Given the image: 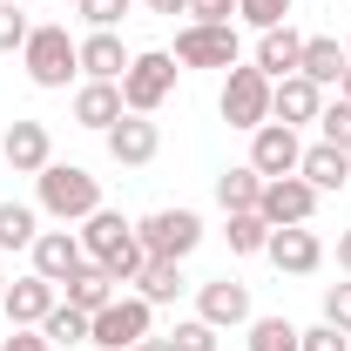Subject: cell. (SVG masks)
<instances>
[{
	"label": "cell",
	"instance_id": "6da1fadb",
	"mask_svg": "<svg viewBox=\"0 0 351 351\" xmlns=\"http://www.w3.org/2000/svg\"><path fill=\"white\" fill-rule=\"evenodd\" d=\"M75 237H82L88 263H101L115 284H135V270L149 263V250H142V237H135V223L122 217V210H95Z\"/></svg>",
	"mask_w": 351,
	"mask_h": 351
},
{
	"label": "cell",
	"instance_id": "7a4b0ae2",
	"mask_svg": "<svg viewBox=\"0 0 351 351\" xmlns=\"http://www.w3.org/2000/svg\"><path fill=\"white\" fill-rule=\"evenodd\" d=\"M34 189H41V210L54 223H88L101 210V182H95L82 162H47V169L34 176Z\"/></svg>",
	"mask_w": 351,
	"mask_h": 351
},
{
	"label": "cell",
	"instance_id": "3957f363",
	"mask_svg": "<svg viewBox=\"0 0 351 351\" xmlns=\"http://www.w3.org/2000/svg\"><path fill=\"white\" fill-rule=\"evenodd\" d=\"M21 68H27V82H34V88H68V75H82V41H75L61 21H47V27L27 34Z\"/></svg>",
	"mask_w": 351,
	"mask_h": 351
},
{
	"label": "cell",
	"instance_id": "277c9868",
	"mask_svg": "<svg viewBox=\"0 0 351 351\" xmlns=\"http://www.w3.org/2000/svg\"><path fill=\"white\" fill-rule=\"evenodd\" d=\"M169 95H176V54H169V47L135 54L129 75H122V108H129V115H156Z\"/></svg>",
	"mask_w": 351,
	"mask_h": 351
},
{
	"label": "cell",
	"instance_id": "5b68a950",
	"mask_svg": "<svg viewBox=\"0 0 351 351\" xmlns=\"http://www.w3.org/2000/svg\"><path fill=\"white\" fill-rule=\"evenodd\" d=\"M270 75H263L257 61H250V68H243V61H237V68H230V82H223V95H217V108H223V122H230V129H263V122H270Z\"/></svg>",
	"mask_w": 351,
	"mask_h": 351
},
{
	"label": "cell",
	"instance_id": "8992f818",
	"mask_svg": "<svg viewBox=\"0 0 351 351\" xmlns=\"http://www.w3.org/2000/svg\"><path fill=\"white\" fill-rule=\"evenodd\" d=\"M149 317H156V304L149 298H115V304H101L95 317H88V345H101V351H135L142 338H149Z\"/></svg>",
	"mask_w": 351,
	"mask_h": 351
},
{
	"label": "cell",
	"instance_id": "52a82bcc",
	"mask_svg": "<svg viewBox=\"0 0 351 351\" xmlns=\"http://www.w3.org/2000/svg\"><path fill=\"white\" fill-rule=\"evenodd\" d=\"M135 237H142V250H149V257L182 263L196 243H203V217H196V210H156V217L135 223Z\"/></svg>",
	"mask_w": 351,
	"mask_h": 351
},
{
	"label": "cell",
	"instance_id": "ba28073f",
	"mask_svg": "<svg viewBox=\"0 0 351 351\" xmlns=\"http://www.w3.org/2000/svg\"><path fill=\"white\" fill-rule=\"evenodd\" d=\"M237 54H243V41H237L230 21H223V27L189 21V27L176 34V68H237Z\"/></svg>",
	"mask_w": 351,
	"mask_h": 351
},
{
	"label": "cell",
	"instance_id": "9c48e42d",
	"mask_svg": "<svg viewBox=\"0 0 351 351\" xmlns=\"http://www.w3.org/2000/svg\"><path fill=\"white\" fill-rule=\"evenodd\" d=\"M311 210H317V189H311L304 176H270V182H263V203H257V217L270 223V230L311 223Z\"/></svg>",
	"mask_w": 351,
	"mask_h": 351
},
{
	"label": "cell",
	"instance_id": "30bf717a",
	"mask_svg": "<svg viewBox=\"0 0 351 351\" xmlns=\"http://www.w3.org/2000/svg\"><path fill=\"white\" fill-rule=\"evenodd\" d=\"M298 162H304V142H298V129H284V122H263V129H250V169L270 182V176H298Z\"/></svg>",
	"mask_w": 351,
	"mask_h": 351
},
{
	"label": "cell",
	"instance_id": "8fae6325",
	"mask_svg": "<svg viewBox=\"0 0 351 351\" xmlns=\"http://www.w3.org/2000/svg\"><path fill=\"white\" fill-rule=\"evenodd\" d=\"M263 257L277 263L284 277H311V270L324 263V237H317L311 223H291V230H270V243H263Z\"/></svg>",
	"mask_w": 351,
	"mask_h": 351
},
{
	"label": "cell",
	"instance_id": "7c38bea8",
	"mask_svg": "<svg viewBox=\"0 0 351 351\" xmlns=\"http://www.w3.org/2000/svg\"><path fill=\"white\" fill-rule=\"evenodd\" d=\"M54 291H61V284H47L41 270H27L21 284H7V298H0V311H7V324H14V331H41V317H47L54 304H61Z\"/></svg>",
	"mask_w": 351,
	"mask_h": 351
},
{
	"label": "cell",
	"instance_id": "4fadbf2b",
	"mask_svg": "<svg viewBox=\"0 0 351 351\" xmlns=\"http://www.w3.org/2000/svg\"><path fill=\"white\" fill-rule=\"evenodd\" d=\"M324 115V88L311 82V75H284V82L270 88V122H284V129H304Z\"/></svg>",
	"mask_w": 351,
	"mask_h": 351
},
{
	"label": "cell",
	"instance_id": "5bb4252c",
	"mask_svg": "<svg viewBox=\"0 0 351 351\" xmlns=\"http://www.w3.org/2000/svg\"><path fill=\"white\" fill-rule=\"evenodd\" d=\"M196 317H203V324H217V331H237V324H250V284H237V277H217V284H203V291H196Z\"/></svg>",
	"mask_w": 351,
	"mask_h": 351
},
{
	"label": "cell",
	"instance_id": "9a60e30c",
	"mask_svg": "<svg viewBox=\"0 0 351 351\" xmlns=\"http://www.w3.org/2000/svg\"><path fill=\"white\" fill-rule=\"evenodd\" d=\"M27 257H34V270H41L47 284H68V277L88 263V250H82V237H75V230H41Z\"/></svg>",
	"mask_w": 351,
	"mask_h": 351
},
{
	"label": "cell",
	"instance_id": "2e32d148",
	"mask_svg": "<svg viewBox=\"0 0 351 351\" xmlns=\"http://www.w3.org/2000/svg\"><path fill=\"white\" fill-rule=\"evenodd\" d=\"M156 149H162V129H156L149 115H122V122L108 129V156H115L122 169H142V162H156Z\"/></svg>",
	"mask_w": 351,
	"mask_h": 351
},
{
	"label": "cell",
	"instance_id": "e0dca14e",
	"mask_svg": "<svg viewBox=\"0 0 351 351\" xmlns=\"http://www.w3.org/2000/svg\"><path fill=\"white\" fill-rule=\"evenodd\" d=\"M0 156H7L14 176H41L47 162H54V142H47L41 122H14V129L0 135Z\"/></svg>",
	"mask_w": 351,
	"mask_h": 351
},
{
	"label": "cell",
	"instance_id": "ac0fdd59",
	"mask_svg": "<svg viewBox=\"0 0 351 351\" xmlns=\"http://www.w3.org/2000/svg\"><path fill=\"white\" fill-rule=\"evenodd\" d=\"M129 47H122V34H115V27H95V34H88L82 41V75L88 82H122V75H129Z\"/></svg>",
	"mask_w": 351,
	"mask_h": 351
},
{
	"label": "cell",
	"instance_id": "d6986e66",
	"mask_svg": "<svg viewBox=\"0 0 351 351\" xmlns=\"http://www.w3.org/2000/svg\"><path fill=\"white\" fill-rule=\"evenodd\" d=\"M122 115H129V108H122V82H82L75 88V122H82V129L108 135Z\"/></svg>",
	"mask_w": 351,
	"mask_h": 351
},
{
	"label": "cell",
	"instance_id": "ffe728a7",
	"mask_svg": "<svg viewBox=\"0 0 351 351\" xmlns=\"http://www.w3.org/2000/svg\"><path fill=\"white\" fill-rule=\"evenodd\" d=\"M298 61H304V34L284 21V27H263L257 34V68L270 82H284V75H298Z\"/></svg>",
	"mask_w": 351,
	"mask_h": 351
},
{
	"label": "cell",
	"instance_id": "44dd1931",
	"mask_svg": "<svg viewBox=\"0 0 351 351\" xmlns=\"http://www.w3.org/2000/svg\"><path fill=\"white\" fill-rule=\"evenodd\" d=\"M298 176H304L317 196H331V189H345V182H351V156H345V149H331V142H311L304 162H298Z\"/></svg>",
	"mask_w": 351,
	"mask_h": 351
},
{
	"label": "cell",
	"instance_id": "7402d4cb",
	"mask_svg": "<svg viewBox=\"0 0 351 351\" xmlns=\"http://www.w3.org/2000/svg\"><path fill=\"white\" fill-rule=\"evenodd\" d=\"M345 68H351V54L331 41V34H311V41H304V61H298V75H311L317 88H338V82H345Z\"/></svg>",
	"mask_w": 351,
	"mask_h": 351
},
{
	"label": "cell",
	"instance_id": "603a6c76",
	"mask_svg": "<svg viewBox=\"0 0 351 351\" xmlns=\"http://www.w3.org/2000/svg\"><path fill=\"white\" fill-rule=\"evenodd\" d=\"M217 203H223V217H243V210H257V203H263V176L250 169V162L223 169V176H217Z\"/></svg>",
	"mask_w": 351,
	"mask_h": 351
},
{
	"label": "cell",
	"instance_id": "cb8c5ba5",
	"mask_svg": "<svg viewBox=\"0 0 351 351\" xmlns=\"http://www.w3.org/2000/svg\"><path fill=\"white\" fill-rule=\"evenodd\" d=\"M115 298H122V291H115V277H108L101 263H82V270L68 277V304H75V311H88V317H95L101 304H115Z\"/></svg>",
	"mask_w": 351,
	"mask_h": 351
},
{
	"label": "cell",
	"instance_id": "d4e9b609",
	"mask_svg": "<svg viewBox=\"0 0 351 351\" xmlns=\"http://www.w3.org/2000/svg\"><path fill=\"white\" fill-rule=\"evenodd\" d=\"M135 298H149V304H176V298H182V263L149 257L142 270H135Z\"/></svg>",
	"mask_w": 351,
	"mask_h": 351
},
{
	"label": "cell",
	"instance_id": "484cf974",
	"mask_svg": "<svg viewBox=\"0 0 351 351\" xmlns=\"http://www.w3.org/2000/svg\"><path fill=\"white\" fill-rule=\"evenodd\" d=\"M41 237V217L27 203H0V250H34Z\"/></svg>",
	"mask_w": 351,
	"mask_h": 351
},
{
	"label": "cell",
	"instance_id": "4316f807",
	"mask_svg": "<svg viewBox=\"0 0 351 351\" xmlns=\"http://www.w3.org/2000/svg\"><path fill=\"white\" fill-rule=\"evenodd\" d=\"M41 338H47V345H88V311L54 304V311L41 317Z\"/></svg>",
	"mask_w": 351,
	"mask_h": 351
},
{
	"label": "cell",
	"instance_id": "83f0119b",
	"mask_svg": "<svg viewBox=\"0 0 351 351\" xmlns=\"http://www.w3.org/2000/svg\"><path fill=\"white\" fill-rule=\"evenodd\" d=\"M250 351H304L291 317H250Z\"/></svg>",
	"mask_w": 351,
	"mask_h": 351
},
{
	"label": "cell",
	"instance_id": "f1b7e54d",
	"mask_svg": "<svg viewBox=\"0 0 351 351\" xmlns=\"http://www.w3.org/2000/svg\"><path fill=\"white\" fill-rule=\"evenodd\" d=\"M223 237H230V250H237V257H257L263 243H270V223H263L257 210H243V217H230Z\"/></svg>",
	"mask_w": 351,
	"mask_h": 351
},
{
	"label": "cell",
	"instance_id": "f546056e",
	"mask_svg": "<svg viewBox=\"0 0 351 351\" xmlns=\"http://www.w3.org/2000/svg\"><path fill=\"white\" fill-rule=\"evenodd\" d=\"M291 7H298V0H237V14H243V21H250V27H284V21H291Z\"/></svg>",
	"mask_w": 351,
	"mask_h": 351
},
{
	"label": "cell",
	"instance_id": "4dcf8cb0",
	"mask_svg": "<svg viewBox=\"0 0 351 351\" xmlns=\"http://www.w3.org/2000/svg\"><path fill=\"white\" fill-rule=\"evenodd\" d=\"M317 129H324V142H331V149H345V156H351V101H324Z\"/></svg>",
	"mask_w": 351,
	"mask_h": 351
},
{
	"label": "cell",
	"instance_id": "1f68e13d",
	"mask_svg": "<svg viewBox=\"0 0 351 351\" xmlns=\"http://www.w3.org/2000/svg\"><path fill=\"white\" fill-rule=\"evenodd\" d=\"M27 34H34V27H27L21 0H7V7H0V54H21V47H27Z\"/></svg>",
	"mask_w": 351,
	"mask_h": 351
},
{
	"label": "cell",
	"instance_id": "d6a6232c",
	"mask_svg": "<svg viewBox=\"0 0 351 351\" xmlns=\"http://www.w3.org/2000/svg\"><path fill=\"white\" fill-rule=\"evenodd\" d=\"M169 338H176V351H217V345H223V338H217V324H203V317H189V324H176Z\"/></svg>",
	"mask_w": 351,
	"mask_h": 351
},
{
	"label": "cell",
	"instance_id": "836d02e7",
	"mask_svg": "<svg viewBox=\"0 0 351 351\" xmlns=\"http://www.w3.org/2000/svg\"><path fill=\"white\" fill-rule=\"evenodd\" d=\"M75 7H82L88 27H122V14H129L135 0H75Z\"/></svg>",
	"mask_w": 351,
	"mask_h": 351
},
{
	"label": "cell",
	"instance_id": "e575fe53",
	"mask_svg": "<svg viewBox=\"0 0 351 351\" xmlns=\"http://www.w3.org/2000/svg\"><path fill=\"white\" fill-rule=\"evenodd\" d=\"M298 345H304V351H351V331H338V324H311V331H298Z\"/></svg>",
	"mask_w": 351,
	"mask_h": 351
},
{
	"label": "cell",
	"instance_id": "d590c367",
	"mask_svg": "<svg viewBox=\"0 0 351 351\" xmlns=\"http://www.w3.org/2000/svg\"><path fill=\"white\" fill-rule=\"evenodd\" d=\"M324 324L351 331V284H331V291H324Z\"/></svg>",
	"mask_w": 351,
	"mask_h": 351
},
{
	"label": "cell",
	"instance_id": "8d00e7d4",
	"mask_svg": "<svg viewBox=\"0 0 351 351\" xmlns=\"http://www.w3.org/2000/svg\"><path fill=\"white\" fill-rule=\"evenodd\" d=\"M0 351H54L41 338V331H7V338H0Z\"/></svg>",
	"mask_w": 351,
	"mask_h": 351
},
{
	"label": "cell",
	"instance_id": "74e56055",
	"mask_svg": "<svg viewBox=\"0 0 351 351\" xmlns=\"http://www.w3.org/2000/svg\"><path fill=\"white\" fill-rule=\"evenodd\" d=\"M149 14H189V0H142Z\"/></svg>",
	"mask_w": 351,
	"mask_h": 351
},
{
	"label": "cell",
	"instance_id": "f35d334b",
	"mask_svg": "<svg viewBox=\"0 0 351 351\" xmlns=\"http://www.w3.org/2000/svg\"><path fill=\"white\" fill-rule=\"evenodd\" d=\"M338 270H345V277H351V230H345V237H338Z\"/></svg>",
	"mask_w": 351,
	"mask_h": 351
},
{
	"label": "cell",
	"instance_id": "ab89813d",
	"mask_svg": "<svg viewBox=\"0 0 351 351\" xmlns=\"http://www.w3.org/2000/svg\"><path fill=\"white\" fill-rule=\"evenodd\" d=\"M135 351H176V338H142Z\"/></svg>",
	"mask_w": 351,
	"mask_h": 351
},
{
	"label": "cell",
	"instance_id": "60d3db41",
	"mask_svg": "<svg viewBox=\"0 0 351 351\" xmlns=\"http://www.w3.org/2000/svg\"><path fill=\"white\" fill-rule=\"evenodd\" d=\"M338 101H351V68H345V82H338Z\"/></svg>",
	"mask_w": 351,
	"mask_h": 351
},
{
	"label": "cell",
	"instance_id": "b9f144b4",
	"mask_svg": "<svg viewBox=\"0 0 351 351\" xmlns=\"http://www.w3.org/2000/svg\"><path fill=\"white\" fill-rule=\"evenodd\" d=\"M0 298H7V270H0Z\"/></svg>",
	"mask_w": 351,
	"mask_h": 351
},
{
	"label": "cell",
	"instance_id": "7bdbcfd3",
	"mask_svg": "<svg viewBox=\"0 0 351 351\" xmlns=\"http://www.w3.org/2000/svg\"><path fill=\"white\" fill-rule=\"evenodd\" d=\"M345 54H351V41H345Z\"/></svg>",
	"mask_w": 351,
	"mask_h": 351
},
{
	"label": "cell",
	"instance_id": "ee69618b",
	"mask_svg": "<svg viewBox=\"0 0 351 351\" xmlns=\"http://www.w3.org/2000/svg\"><path fill=\"white\" fill-rule=\"evenodd\" d=\"M0 7H7V0H0Z\"/></svg>",
	"mask_w": 351,
	"mask_h": 351
}]
</instances>
